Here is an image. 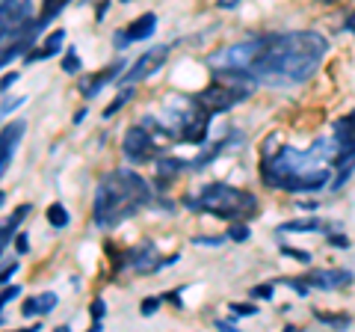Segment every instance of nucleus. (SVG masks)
<instances>
[{
  "label": "nucleus",
  "mask_w": 355,
  "mask_h": 332,
  "mask_svg": "<svg viewBox=\"0 0 355 332\" xmlns=\"http://www.w3.org/2000/svg\"><path fill=\"white\" fill-rule=\"evenodd\" d=\"M326 53H329V42L314 30L266 33V36H261L258 57H254V63L246 72L258 83L299 86L317 74Z\"/></svg>",
  "instance_id": "nucleus-1"
},
{
  "label": "nucleus",
  "mask_w": 355,
  "mask_h": 332,
  "mask_svg": "<svg viewBox=\"0 0 355 332\" xmlns=\"http://www.w3.org/2000/svg\"><path fill=\"white\" fill-rule=\"evenodd\" d=\"M338 146L335 140L314 142L308 151L282 146L272 158L261 163V179L272 190L284 193H320L331 184V163H335Z\"/></svg>",
  "instance_id": "nucleus-2"
},
{
  "label": "nucleus",
  "mask_w": 355,
  "mask_h": 332,
  "mask_svg": "<svg viewBox=\"0 0 355 332\" xmlns=\"http://www.w3.org/2000/svg\"><path fill=\"white\" fill-rule=\"evenodd\" d=\"M151 199H154V190L139 172H133V169L107 172L98 181V190H95V214H92L95 226L104 231L116 229L128 217L139 214Z\"/></svg>",
  "instance_id": "nucleus-3"
},
{
  "label": "nucleus",
  "mask_w": 355,
  "mask_h": 332,
  "mask_svg": "<svg viewBox=\"0 0 355 332\" xmlns=\"http://www.w3.org/2000/svg\"><path fill=\"white\" fill-rule=\"evenodd\" d=\"M184 205L196 214H210V217L228 219V223H234V219H252L258 214V199H254V193L240 190L234 184H222V181L205 184L196 196H187Z\"/></svg>",
  "instance_id": "nucleus-4"
},
{
  "label": "nucleus",
  "mask_w": 355,
  "mask_h": 332,
  "mask_svg": "<svg viewBox=\"0 0 355 332\" xmlns=\"http://www.w3.org/2000/svg\"><path fill=\"white\" fill-rule=\"evenodd\" d=\"M331 140H335V146H338L335 163H331V166H338V175H335V181H331V190H340L349 175L355 172V110L335 122V137Z\"/></svg>",
  "instance_id": "nucleus-5"
},
{
  "label": "nucleus",
  "mask_w": 355,
  "mask_h": 332,
  "mask_svg": "<svg viewBox=\"0 0 355 332\" xmlns=\"http://www.w3.org/2000/svg\"><path fill=\"white\" fill-rule=\"evenodd\" d=\"M166 57H169V45H154V48H148L125 74H121V86H133V83L146 81V77H151V74H157L163 69Z\"/></svg>",
  "instance_id": "nucleus-6"
},
{
  "label": "nucleus",
  "mask_w": 355,
  "mask_h": 332,
  "mask_svg": "<svg viewBox=\"0 0 355 332\" xmlns=\"http://www.w3.org/2000/svg\"><path fill=\"white\" fill-rule=\"evenodd\" d=\"M125 158L130 163H146L151 158H157V142H154V134L146 128V125H137V128H130L128 134H125Z\"/></svg>",
  "instance_id": "nucleus-7"
},
{
  "label": "nucleus",
  "mask_w": 355,
  "mask_h": 332,
  "mask_svg": "<svg viewBox=\"0 0 355 332\" xmlns=\"http://www.w3.org/2000/svg\"><path fill=\"white\" fill-rule=\"evenodd\" d=\"M125 258H128V267L130 270H137V273H157L163 267H169V264H175L181 256L175 252V256H166V258L157 261V247H154L151 240H142L139 247H133Z\"/></svg>",
  "instance_id": "nucleus-8"
},
{
  "label": "nucleus",
  "mask_w": 355,
  "mask_h": 332,
  "mask_svg": "<svg viewBox=\"0 0 355 332\" xmlns=\"http://www.w3.org/2000/svg\"><path fill=\"white\" fill-rule=\"evenodd\" d=\"M125 69L128 65L125 63H113V65H107V69H101V72H95V74H83V81H80V86H77V92H80L83 98H95L98 92L104 90L107 83H113L116 77H121L125 74Z\"/></svg>",
  "instance_id": "nucleus-9"
},
{
  "label": "nucleus",
  "mask_w": 355,
  "mask_h": 332,
  "mask_svg": "<svg viewBox=\"0 0 355 332\" xmlns=\"http://www.w3.org/2000/svg\"><path fill=\"white\" fill-rule=\"evenodd\" d=\"M24 128H27L24 122L15 119L0 131V179H3V172L9 169V163H12V158H15L18 142H21V137H24Z\"/></svg>",
  "instance_id": "nucleus-10"
},
{
  "label": "nucleus",
  "mask_w": 355,
  "mask_h": 332,
  "mask_svg": "<svg viewBox=\"0 0 355 332\" xmlns=\"http://www.w3.org/2000/svg\"><path fill=\"white\" fill-rule=\"evenodd\" d=\"M355 279L352 270H314L311 276H305V285L308 288H320V291H338V288H347Z\"/></svg>",
  "instance_id": "nucleus-11"
},
{
  "label": "nucleus",
  "mask_w": 355,
  "mask_h": 332,
  "mask_svg": "<svg viewBox=\"0 0 355 332\" xmlns=\"http://www.w3.org/2000/svg\"><path fill=\"white\" fill-rule=\"evenodd\" d=\"M210 113H205L202 107L196 110V116L187 122V125L178 131V137H181V142H193V146H207V128H210Z\"/></svg>",
  "instance_id": "nucleus-12"
},
{
  "label": "nucleus",
  "mask_w": 355,
  "mask_h": 332,
  "mask_svg": "<svg viewBox=\"0 0 355 332\" xmlns=\"http://www.w3.org/2000/svg\"><path fill=\"white\" fill-rule=\"evenodd\" d=\"M62 42H65V30L60 27V30H53L51 36L44 39V48H33V51H27V53H24V63L30 65V63H36V60H51L53 53H60Z\"/></svg>",
  "instance_id": "nucleus-13"
},
{
  "label": "nucleus",
  "mask_w": 355,
  "mask_h": 332,
  "mask_svg": "<svg viewBox=\"0 0 355 332\" xmlns=\"http://www.w3.org/2000/svg\"><path fill=\"white\" fill-rule=\"evenodd\" d=\"M154 30H157V15L146 13V15H139L137 21H130V27L125 33H128L130 42H146V39L154 36Z\"/></svg>",
  "instance_id": "nucleus-14"
},
{
  "label": "nucleus",
  "mask_w": 355,
  "mask_h": 332,
  "mask_svg": "<svg viewBox=\"0 0 355 332\" xmlns=\"http://www.w3.org/2000/svg\"><path fill=\"white\" fill-rule=\"evenodd\" d=\"M187 163H190V160H181V158H178V160H175V158H163V160L154 163V169H157V184H160V190H166V184H169Z\"/></svg>",
  "instance_id": "nucleus-15"
},
{
  "label": "nucleus",
  "mask_w": 355,
  "mask_h": 332,
  "mask_svg": "<svg viewBox=\"0 0 355 332\" xmlns=\"http://www.w3.org/2000/svg\"><path fill=\"white\" fill-rule=\"evenodd\" d=\"M231 142H234V140H225V137H222L219 142H214V146H207L205 151H198V158H196V160H190V166H193V169H205V166H207L210 160H216L219 154L231 146Z\"/></svg>",
  "instance_id": "nucleus-16"
},
{
  "label": "nucleus",
  "mask_w": 355,
  "mask_h": 332,
  "mask_svg": "<svg viewBox=\"0 0 355 332\" xmlns=\"http://www.w3.org/2000/svg\"><path fill=\"white\" fill-rule=\"evenodd\" d=\"M323 229V223H320L317 217H308V219H291V223H282L279 231L284 235V231H296V235H305V231H320Z\"/></svg>",
  "instance_id": "nucleus-17"
},
{
  "label": "nucleus",
  "mask_w": 355,
  "mask_h": 332,
  "mask_svg": "<svg viewBox=\"0 0 355 332\" xmlns=\"http://www.w3.org/2000/svg\"><path fill=\"white\" fill-rule=\"evenodd\" d=\"M71 0H44L42 3V13H39V21H44V24H51L53 18H60V13L65 6H69Z\"/></svg>",
  "instance_id": "nucleus-18"
},
{
  "label": "nucleus",
  "mask_w": 355,
  "mask_h": 332,
  "mask_svg": "<svg viewBox=\"0 0 355 332\" xmlns=\"http://www.w3.org/2000/svg\"><path fill=\"white\" fill-rule=\"evenodd\" d=\"M48 223H51L53 229H65V226H69V211H65L62 202H53V205L48 208Z\"/></svg>",
  "instance_id": "nucleus-19"
},
{
  "label": "nucleus",
  "mask_w": 355,
  "mask_h": 332,
  "mask_svg": "<svg viewBox=\"0 0 355 332\" xmlns=\"http://www.w3.org/2000/svg\"><path fill=\"white\" fill-rule=\"evenodd\" d=\"M130 98H133V86H125V90H121V92H119V95L113 98V104H110V107H104V119L116 116L119 110H121V107H125V104L130 101Z\"/></svg>",
  "instance_id": "nucleus-20"
},
{
  "label": "nucleus",
  "mask_w": 355,
  "mask_h": 332,
  "mask_svg": "<svg viewBox=\"0 0 355 332\" xmlns=\"http://www.w3.org/2000/svg\"><path fill=\"white\" fill-rule=\"evenodd\" d=\"M314 317L326 326H349L352 324L349 315H329V312H320V308H314Z\"/></svg>",
  "instance_id": "nucleus-21"
},
{
  "label": "nucleus",
  "mask_w": 355,
  "mask_h": 332,
  "mask_svg": "<svg viewBox=\"0 0 355 332\" xmlns=\"http://www.w3.org/2000/svg\"><path fill=\"white\" fill-rule=\"evenodd\" d=\"M249 226L243 223V219H234V223L228 226V240H234V243H243V240H249Z\"/></svg>",
  "instance_id": "nucleus-22"
},
{
  "label": "nucleus",
  "mask_w": 355,
  "mask_h": 332,
  "mask_svg": "<svg viewBox=\"0 0 355 332\" xmlns=\"http://www.w3.org/2000/svg\"><path fill=\"white\" fill-rule=\"evenodd\" d=\"M30 211H33V208H30V205H21V208H18V211H15L12 217H9V219H6V223H3V226H6L9 231H18V226H21V223H24V219L30 217Z\"/></svg>",
  "instance_id": "nucleus-23"
},
{
  "label": "nucleus",
  "mask_w": 355,
  "mask_h": 332,
  "mask_svg": "<svg viewBox=\"0 0 355 332\" xmlns=\"http://www.w3.org/2000/svg\"><path fill=\"white\" fill-rule=\"evenodd\" d=\"M83 65H80V57H77V51L74 48H69V53H65V60H62V72L65 74H77Z\"/></svg>",
  "instance_id": "nucleus-24"
},
{
  "label": "nucleus",
  "mask_w": 355,
  "mask_h": 332,
  "mask_svg": "<svg viewBox=\"0 0 355 332\" xmlns=\"http://www.w3.org/2000/svg\"><path fill=\"white\" fill-rule=\"evenodd\" d=\"M104 315H107V303L104 300H92V332H101Z\"/></svg>",
  "instance_id": "nucleus-25"
},
{
  "label": "nucleus",
  "mask_w": 355,
  "mask_h": 332,
  "mask_svg": "<svg viewBox=\"0 0 355 332\" xmlns=\"http://www.w3.org/2000/svg\"><path fill=\"white\" fill-rule=\"evenodd\" d=\"M21 104H24V98H0V122L6 116H12Z\"/></svg>",
  "instance_id": "nucleus-26"
},
{
  "label": "nucleus",
  "mask_w": 355,
  "mask_h": 332,
  "mask_svg": "<svg viewBox=\"0 0 355 332\" xmlns=\"http://www.w3.org/2000/svg\"><path fill=\"white\" fill-rule=\"evenodd\" d=\"M272 294H275V282H263L258 288H252L249 297L252 300H272Z\"/></svg>",
  "instance_id": "nucleus-27"
},
{
  "label": "nucleus",
  "mask_w": 355,
  "mask_h": 332,
  "mask_svg": "<svg viewBox=\"0 0 355 332\" xmlns=\"http://www.w3.org/2000/svg\"><path fill=\"white\" fill-rule=\"evenodd\" d=\"M18 297H21V285H6L3 291H0V312H3L12 300H18Z\"/></svg>",
  "instance_id": "nucleus-28"
},
{
  "label": "nucleus",
  "mask_w": 355,
  "mask_h": 332,
  "mask_svg": "<svg viewBox=\"0 0 355 332\" xmlns=\"http://www.w3.org/2000/svg\"><path fill=\"white\" fill-rule=\"evenodd\" d=\"M282 256L293 258V261H299V264H311V252H308V249H296V247H282Z\"/></svg>",
  "instance_id": "nucleus-29"
},
{
  "label": "nucleus",
  "mask_w": 355,
  "mask_h": 332,
  "mask_svg": "<svg viewBox=\"0 0 355 332\" xmlns=\"http://www.w3.org/2000/svg\"><path fill=\"white\" fill-rule=\"evenodd\" d=\"M160 303H163V297H146V300H142V308H139L142 317H151L160 308Z\"/></svg>",
  "instance_id": "nucleus-30"
},
{
  "label": "nucleus",
  "mask_w": 355,
  "mask_h": 332,
  "mask_svg": "<svg viewBox=\"0 0 355 332\" xmlns=\"http://www.w3.org/2000/svg\"><path fill=\"white\" fill-rule=\"evenodd\" d=\"M53 306H57V294H53V291H44V294H39V308H42V315L53 312Z\"/></svg>",
  "instance_id": "nucleus-31"
},
{
  "label": "nucleus",
  "mask_w": 355,
  "mask_h": 332,
  "mask_svg": "<svg viewBox=\"0 0 355 332\" xmlns=\"http://www.w3.org/2000/svg\"><path fill=\"white\" fill-rule=\"evenodd\" d=\"M231 312H234V317H249V315H258V306H252V303H231Z\"/></svg>",
  "instance_id": "nucleus-32"
},
{
  "label": "nucleus",
  "mask_w": 355,
  "mask_h": 332,
  "mask_svg": "<svg viewBox=\"0 0 355 332\" xmlns=\"http://www.w3.org/2000/svg\"><path fill=\"white\" fill-rule=\"evenodd\" d=\"M326 240L331 243V247H338V249H347V247H349V238H347V235H340V231H329Z\"/></svg>",
  "instance_id": "nucleus-33"
},
{
  "label": "nucleus",
  "mask_w": 355,
  "mask_h": 332,
  "mask_svg": "<svg viewBox=\"0 0 355 332\" xmlns=\"http://www.w3.org/2000/svg\"><path fill=\"white\" fill-rule=\"evenodd\" d=\"M21 315L24 317H33V315H42V308H39V297H30V300L21 306Z\"/></svg>",
  "instance_id": "nucleus-34"
},
{
  "label": "nucleus",
  "mask_w": 355,
  "mask_h": 332,
  "mask_svg": "<svg viewBox=\"0 0 355 332\" xmlns=\"http://www.w3.org/2000/svg\"><path fill=\"white\" fill-rule=\"evenodd\" d=\"M15 273H18V261H12V264H9V267H3V270H0V288H3V285H9V279H12Z\"/></svg>",
  "instance_id": "nucleus-35"
},
{
  "label": "nucleus",
  "mask_w": 355,
  "mask_h": 332,
  "mask_svg": "<svg viewBox=\"0 0 355 332\" xmlns=\"http://www.w3.org/2000/svg\"><path fill=\"white\" fill-rule=\"evenodd\" d=\"M193 243L196 247H222V243H225V235L222 238H193Z\"/></svg>",
  "instance_id": "nucleus-36"
},
{
  "label": "nucleus",
  "mask_w": 355,
  "mask_h": 332,
  "mask_svg": "<svg viewBox=\"0 0 355 332\" xmlns=\"http://www.w3.org/2000/svg\"><path fill=\"white\" fill-rule=\"evenodd\" d=\"M18 81V72H9V74H3L0 77V92H6V90H12V83Z\"/></svg>",
  "instance_id": "nucleus-37"
},
{
  "label": "nucleus",
  "mask_w": 355,
  "mask_h": 332,
  "mask_svg": "<svg viewBox=\"0 0 355 332\" xmlns=\"http://www.w3.org/2000/svg\"><path fill=\"white\" fill-rule=\"evenodd\" d=\"M12 238H15V231H9L6 226L0 229V256H3V249L9 247V240H12Z\"/></svg>",
  "instance_id": "nucleus-38"
},
{
  "label": "nucleus",
  "mask_w": 355,
  "mask_h": 332,
  "mask_svg": "<svg viewBox=\"0 0 355 332\" xmlns=\"http://www.w3.org/2000/svg\"><path fill=\"white\" fill-rule=\"evenodd\" d=\"M15 249L24 256V252L30 249V240H27V235H15Z\"/></svg>",
  "instance_id": "nucleus-39"
},
{
  "label": "nucleus",
  "mask_w": 355,
  "mask_h": 332,
  "mask_svg": "<svg viewBox=\"0 0 355 332\" xmlns=\"http://www.w3.org/2000/svg\"><path fill=\"white\" fill-rule=\"evenodd\" d=\"M107 9H110V3L107 0H101V3L95 6V21H104V15H107Z\"/></svg>",
  "instance_id": "nucleus-40"
},
{
  "label": "nucleus",
  "mask_w": 355,
  "mask_h": 332,
  "mask_svg": "<svg viewBox=\"0 0 355 332\" xmlns=\"http://www.w3.org/2000/svg\"><path fill=\"white\" fill-rule=\"evenodd\" d=\"M130 45V39H128V33L121 30V33H116V48H128Z\"/></svg>",
  "instance_id": "nucleus-41"
},
{
  "label": "nucleus",
  "mask_w": 355,
  "mask_h": 332,
  "mask_svg": "<svg viewBox=\"0 0 355 332\" xmlns=\"http://www.w3.org/2000/svg\"><path fill=\"white\" fill-rule=\"evenodd\" d=\"M243 3V0H216V6L219 9H237Z\"/></svg>",
  "instance_id": "nucleus-42"
},
{
  "label": "nucleus",
  "mask_w": 355,
  "mask_h": 332,
  "mask_svg": "<svg viewBox=\"0 0 355 332\" xmlns=\"http://www.w3.org/2000/svg\"><path fill=\"white\" fill-rule=\"evenodd\" d=\"M343 27H347V30L352 33V36H355V13H352V15L347 18V21H343Z\"/></svg>",
  "instance_id": "nucleus-43"
},
{
  "label": "nucleus",
  "mask_w": 355,
  "mask_h": 332,
  "mask_svg": "<svg viewBox=\"0 0 355 332\" xmlns=\"http://www.w3.org/2000/svg\"><path fill=\"white\" fill-rule=\"evenodd\" d=\"M83 119H86V107H83V110H77V113H74V125H80Z\"/></svg>",
  "instance_id": "nucleus-44"
},
{
  "label": "nucleus",
  "mask_w": 355,
  "mask_h": 332,
  "mask_svg": "<svg viewBox=\"0 0 355 332\" xmlns=\"http://www.w3.org/2000/svg\"><path fill=\"white\" fill-rule=\"evenodd\" d=\"M3 202H6V193H0V208H3Z\"/></svg>",
  "instance_id": "nucleus-45"
}]
</instances>
